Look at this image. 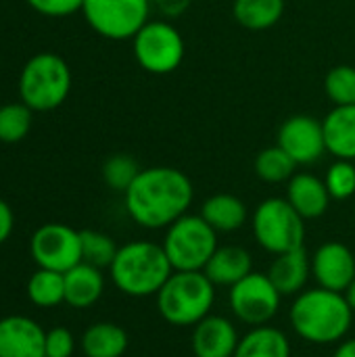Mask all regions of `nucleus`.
Returning <instances> with one entry per match:
<instances>
[{
    "label": "nucleus",
    "mask_w": 355,
    "mask_h": 357,
    "mask_svg": "<svg viewBox=\"0 0 355 357\" xmlns=\"http://www.w3.org/2000/svg\"><path fill=\"white\" fill-rule=\"evenodd\" d=\"M130 218L142 228H169L186 215L195 190L190 178L167 165L140 169L132 186L123 192Z\"/></svg>",
    "instance_id": "obj_1"
},
{
    "label": "nucleus",
    "mask_w": 355,
    "mask_h": 357,
    "mask_svg": "<svg viewBox=\"0 0 355 357\" xmlns=\"http://www.w3.org/2000/svg\"><path fill=\"white\" fill-rule=\"evenodd\" d=\"M289 316L293 331L301 339L318 345H331L349 333L354 310L343 293L312 289L297 295Z\"/></svg>",
    "instance_id": "obj_2"
},
{
    "label": "nucleus",
    "mask_w": 355,
    "mask_h": 357,
    "mask_svg": "<svg viewBox=\"0 0 355 357\" xmlns=\"http://www.w3.org/2000/svg\"><path fill=\"white\" fill-rule=\"evenodd\" d=\"M109 270L113 284L130 297L157 295L174 274L163 245L151 241H134L119 247Z\"/></svg>",
    "instance_id": "obj_3"
},
{
    "label": "nucleus",
    "mask_w": 355,
    "mask_h": 357,
    "mask_svg": "<svg viewBox=\"0 0 355 357\" xmlns=\"http://www.w3.org/2000/svg\"><path fill=\"white\" fill-rule=\"evenodd\" d=\"M216 299V284L205 272H174L157 293V307L174 326H195L209 316Z\"/></svg>",
    "instance_id": "obj_4"
},
{
    "label": "nucleus",
    "mask_w": 355,
    "mask_h": 357,
    "mask_svg": "<svg viewBox=\"0 0 355 357\" xmlns=\"http://www.w3.org/2000/svg\"><path fill=\"white\" fill-rule=\"evenodd\" d=\"M71 90V71L65 59L54 52L31 56L19 77L21 102L31 111H52L65 102Z\"/></svg>",
    "instance_id": "obj_5"
},
{
    "label": "nucleus",
    "mask_w": 355,
    "mask_h": 357,
    "mask_svg": "<svg viewBox=\"0 0 355 357\" xmlns=\"http://www.w3.org/2000/svg\"><path fill=\"white\" fill-rule=\"evenodd\" d=\"M163 249L174 272H203L218 249V232L201 215L186 213L167 228Z\"/></svg>",
    "instance_id": "obj_6"
},
{
    "label": "nucleus",
    "mask_w": 355,
    "mask_h": 357,
    "mask_svg": "<svg viewBox=\"0 0 355 357\" xmlns=\"http://www.w3.org/2000/svg\"><path fill=\"white\" fill-rule=\"evenodd\" d=\"M253 234L262 249L272 255L295 251L305 241V220L287 199H266L253 213Z\"/></svg>",
    "instance_id": "obj_7"
},
{
    "label": "nucleus",
    "mask_w": 355,
    "mask_h": 357,
    "mask_svg": "<svg viewBox=\"0 0 355 357\" xmlns=\"http://www.w3.org/2000/svg\"><path fill=\"white\" fill-rule=\"evenodd\" d=\"M132 42L138 65L153 75L176 71L186 54L184 38L169 21H149Z\"/></svg>",
    "instance_id": "obj_8"
},
{
    "label": "nucleus",
    "mask_w": 355,
    "mask_h": 357,
    "mask_svg": "<svg viewBox=\"0 0 355 357\" xmlns=\"http://www.w3.org/2000/svg\"><path fill=\"white\" fill-rule=\"evenodd\" d=\"M88 25L107 40H132L151 15V0H84Z\"/></svg>",
    "instance_id": "obj_9"
},
{
    "label": "nucleus",
    "mask_w": 355,
    "mask_h": 357,
    "mask_svg": "<svg viewBox=\"0 0 355 357\" xmlns=\"http://www.w3.org/2000/svg\"><path fill=\"white\" fill-rule=\"evenodd\" d=\"M282 295L276 291L268 274L251 272L241 282L230 287L228 303L232 314L249 324V326H264L268 324L280 310Z\"/></svg>",
    "instance_id": "obj_10"
},
{
    "label": "nucleus",
    "mask_w": 355,
    "mask_h": 357,
    "mask_svg": "<svg viewBox=\"0 0 355 357\" xmlns=\"http://www.w3.org/2000/svg\"><path fill=\"white\" fill-rule=\"evenodd\" d=\"M29 251L38 268L69 272L82 264V238L80 232L65 224H44L40 226L29 243Z\"/></svg>",
    "instance_id": "obj_11"
},
{
    "label": "nucleus",
    "mask_w": 355,
    "mask_h": 357,
    "mask_svg": "<svg viewBox=\"0 0 355 357\" xmlns=\"http://www.w3.org/2000/svg\"><path fill=\"white\" fill-rule=\"evenodd\" d=\"M276 144L297 165H312L326 153L322 121L312 115H293L280 126Z\"/></svg>",
    "instance_id": "obj_12"
},
{
    "label": "nucleus",
    "mask_w": 355,
    "mask_h": 357,
    "mask_svg": "<svg viewBox=\"0 0 355 357\" xmlns=\"http://www.w3.org/2000/svg\"><path fill=\"white\" fill-rule=\"evenodd\" d=\"M312 276L320 289L345 293L355 278V255L343 243H324L312 257Z\"/></svg>",
    "instance_id": "obj_13"
},
{
    "label": "nucleus",
    "mask_w": 355,
    "mask_h": 357,
    "mask_svg": "<svg viewBox=\"0 0 355 357\" xmlns=\"http://www.w3.org/2000/svg\"><path fill=\"white\" fill-rule=\"evenodd\" d=\"M0 357H46L44 328L25 316L0 320Z\"/></svg>",
    "instance_id": "obj_14"
},
{
    "label": "nucleus",
    "mask_w": 355,
    "mask_h": 357,
    "mask_svg": "<svg viewBox=\"0 0 355 357\" xmlns=\"http://www.w3.org/2000/svg\"><path fill=\"white\" fill-rule=\"evenodd\" d=\"M239 333L224 316H207L192 331L195 357H234L239 347Z\"/></svg>",
    "instance_id": "obj_15"
},
{
    "label": "nucleus",
    "mask_w": 355,
    "mask_h": 357,
    "mask_svg": "<svg viewBox=\"0 0 355 357\" xmlns=\"http://www.w3.org/2000/svg\"><path fill=\"white\" fill-rule=\"evenodd\" d=\"M310 276H312V259L305 247L274 255V261L268 270V278L272 280V284L282 297L299 295L308 284Z\"/></svg>",
    "instance_id": "obj_16"
},
{
    "label": "nucleus",
    "mask_w": 355,
    "mask_h": 357,
    "mask_svg": "<svg viewBox=\"0 0 355 357\" xmlns=\"http://www.w3.org/2000/svg\"><path fill=\"white\" fill-rule=\"evenodd\" d=\"M287 201L303 220H316L326 213L331 205V195L324 184L314 174H295L287 182Z\"/></svg>",
    "instance_id": "obj_17"
},
{
    "label": "nucleus",
    "mask_w": 355,
    "mask_h": 357,
    "mask_svg": "<svg viewBox=\"0 0 355 357\" xmlns=\"http://www.w3.org/2000/svg\"><path fill=\"white\" fill-rule=\"evenodd\" d=\"M326 153L337 159L355 161V105L335 107L324 119Z\"/></svg>",
    "instance_id": "obj_18"
},
{
    "label": "nucleus",
    "mask_w": 355,
    "mask_h": 357,
    "mask_svg": "<svg viewBox=\"0 0 355 357\" xmlns=\"http://www.w3.org/2000/svg\"><path fill=\"white\" fill-rule=\"evenodd\" d=\"M203 272L216 287H234L253 272V261L249 251H245L243 247L226 245L216 249Z\"/></svg>",
    "instance_id": "obj_19"
},
{
    "label": "nucleus",
    "mask_w": 355,
    "mask_h": 357,
    "mask_svg": "<svg viewBox=\"0 0 355 357\" xmlns=\"http://www.w3.org/2000/svg\"><path fill=\"white\" fill-rule=\"evenodd\" d=\"M105 291L103 272L90 264H77L65 272V303L75 310H86L94 305Z\"/></svg>",
    "instance_id": "obj_20"
},
{
    "label": "nucleus",
    "mask_w": 355,
    "mask_h": 357,
    "mask_svg": "<svg viewBox=\"0 0 355 357\" xmlns=\"http://www.w3.org/2000/svg\"><path fill=\"white\" fill-rule=\"evenodd\" d=\"M247 205L228 192H220L209 197L203 203L201 218L220 234V232H234L245 226L247 222Z\"/></svg>",
    "instance_id": "obj_21"
},
{
    "label": "nucleus",
    "mask_w": 355,
    "mask_h": 357,
    "mask_svg": "<svg viewBox=\"0 0 355 357\" xmlns=\"http://www.w3.org/2000/svg\"><path fill=\"white\" fill-rule=\"evenodd\" d=\"M234 357H291V345L282 331L274 326H253L236 347Z\"/></svg>",
    "instance_id": "obj_22"
},
{
    "label": "nucleus",
    "mask_w": 355,
    "mask_h": 357,
    "mask_svg": "<svg viewBox=\"0 0 355 357\" xmlns=\"http://www.w3.org/2000/svg\"><path fill=\"white\" fill-rule=\"evenodd\" d=\"M128 349V333L113 322H96L82 337L86 357H121Z\"/></svg>",
    "instance_id": "obj_23"
},
{
    "label": "nucleus",
    "mask_w": 355,
    "mask_h": 357,
    "mask_svg": "<svg viewBox=\"0 0 355 357\" xmlns=\"http://www.w3.org/2000/svg\"><path fill=\"white\" fill-rule=\"evenodd\" d=\"M232 15L245 29L264 31L282 19L285 0H234Z\"/></svg>",
    "instance_id": "obj_24"
},
{
    "label": "nucleus",
    "mask_w": 355,
    "mask_h": 357,
    "mask_svg": "<svg viewBox=\"0 0 355 357\" xmlns=\"http://www.w3.org/2000/svg\"><path fill=\"white\" fill-rule=\"evenodd\" d=\"M27 297L38 307H54L65 303V274L38 268L27 280Z\"/></svg>",
    "instance_id": "obj_25"
},
{
    "label": "nucleus",
    "mask_w": 355,
    "mask_h": 357,
    "mask_svg": "<svg viewBox=\"0 0 355 357\" xmlns=\"http://www.w3.org/2000/svg\"><path fill=\"white\" fill-rule=\"evenodd\" d=\"M295 169H297V163L278 144L264 149L255 157V174L259 180H264L268 184L289 182L295 176Z\"/></svg>",
    "instance_id": "obj_26"
},
{
    "label": "nucleus",
    "mask_w": 355,
    "mask_h": 357,
    "mask_svg": "<svg viewBox=\"0 0 355 357\" xmlns=\"http://www.w3.org/2000/svg\"><path fill=\"white\" fill-rule=\"evenodd\" d=\"M80 238H82V261L90 264L98 270L103 268H111L119 247L115 245V241L98 230H80Z\"/></svg>",
    "instance_id": "obj_27"
},
{
    "label": "nucleus",
    "mask_w": 355,
    "mask_h": 357,
    "mask_svg": "<svg viewBox=\"0 0 355 357\" xmlns=\"http://www.w3.org/2000/svg\"><path fill=\"white\" fill-rule=\"evenodd\" d=\"M31 109L25 102H8L0 107V142H19L29 134Z\"/></svg>",
    "instance_id": "obj_28"
},
{
    "label": "nucleus",
    "mask_w": 355,
    "mask_h": 357,
    "mask_svg": "<svg viewBox=\"0 0 355 357\" xmlns=\"http://www.w3.org/2000/svg\"><path fill=\"white\" fill-rule=\"evenodd\" d=\"M324 92L335 107L355 105V67L337 65L324 77Z\"/></svg>",
    "instance_id": "obj_29"
},
{
    "label": "nucleus",
    "mask_w": 355,
    "mask_h": 357,
    "mask_svg": "<svg viewBox=\"0 0 355 357\" xmlns=\"http://www.w3.org/2000/svg\"><path fill=\"white\" fill-rule=\"evenodd\" d=\"M138 174H140V165L130 155H113L103 165V178L107 186L117 192H126Z\"/></svg>",
    "instance_id": "obj_30"
},
{
    "label": "nucleus",
    "mask_w": 355,
    "mask_h": 357,
    "mask_svg": "<svg viewBox=\"0 0 355 357\" xmlns=\"http://www.w3.org/2000/svg\"><path fill=\"white\" fill-rule=\"evenodd\" d=\"M324 184L328 188L331 199L335 201H347L355 195V165L354 161L337 159L324 178Z\"/></svg>",
    "instance_id": "obj_31"
},
{
    "label": "nucleus",
    "mask_w": 355,
    "mask_h": 357,
    "mask_svg": "<svg viewBox=\"0 0 355 357\" xmlns=\"http://www.w3.org/2000/svg\"><path fill=\"white\" fill-rule=\"evenodd\" d=\"M75 339L67 328H52L46 333V357H71Z\"/></svg>",
    "instance_id": "obj_32"
},
{
    "label": "nucleus",
    "mask_w": 355,
    "mask_h": 357,
    "mask_svg": "<svg viewBox=\"0 0 355 357\" xmlns=\"http://www.w3.org/2000/svg\"><path fill=\"white\" fill-rule=\"evenodd\" d=\"M27 4L48 17H67L82 10L84 0H27Z\"/></svg>",
    "instance_id": "obj_33"
},
{
    "label": "nucleus",
    "mask_w": 355,
    "mask_h": 357,
    "mask_svg": "<svg viewBox=\"0 0 355 357\" xmlns=\"http://www.w3.org/2000/svg\"><path fill=\"white\" fill-rule=\"evenodd\" d=\"M13 226H15V215L8 203H4L0 199V245L8 241V236L13 234Z\"/></svg>",
    "instance_id": "obj_34"
},
{
    "label": "nucleus",
    "mask_w": 355,
    "mask_h": 357,
    "mask_svg": "<svg viewBox=\"0 0 355 357\" xmlns=\"http://www.w3.org/2000/svg\"><path fill=\"white\" fill-rule=\"evenodd\" d=\"M333 357H355V339H349V341L341 343Z\"/></svg>",
    "instance_id": "obj_35"
},
{
    "label": "nucleus",
    "mask_w": 355,
    "mask_h": 357,
    "mask_svg": "<svg viewBox=\"0 0 355 357\" xmlns=\"http://www.w3.org/2000/svg\"><path fill=\"white\" fill-rule=\"evenodd\" d=\"M343 295H345V299H347L349 307H352V310L355 312V278H354V282H352V284L347 287V291H345Z\"/></svg>",
    "instance_id": "obj_36"
}]
</instances>
